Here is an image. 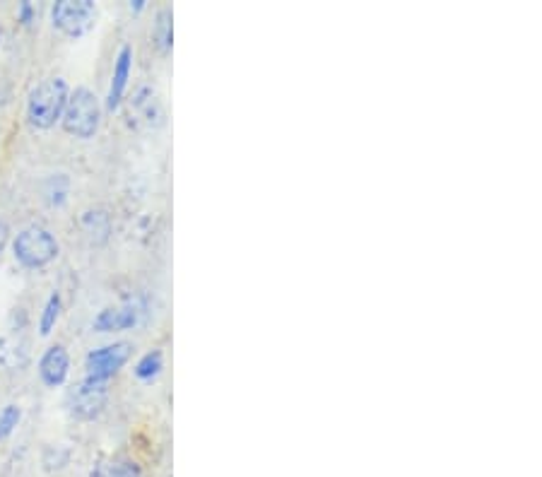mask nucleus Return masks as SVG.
I'll return each instance as SVG.
<instances>
[{
    "mask_svg": "<svg viewBox=\"0 0 542 477\" xmlns=\"http://www.w3.org/2000/svg\"><path fill=\"white\" fill-rule=\"evenodd\" d=\"M70 97V87L63 78L41 80L27 99V121L37 131H49L63 119Z\"/></svg>",
    "mask_w": 542,
    "mask_h": 477,
    "instance_id": "nucleus-1",
    "label": "nucleus"
},
{
    "mask_svg": "<svg viewBox=\"0 0 542 477\" xmlns=\"http://www.w3.org/2000/svg\"><path fill=\"white\" fill-rule=\"evenodd\" d=\"M109 403V381H97L85 376L80 384H75L66 396V408L70 417L80 422H92L102 415Z\"/></svg>",
    "mask_w": 542,
    "mask_h": 477,
    "instance_id": "nucleus-5",
    "label": "nucleus"
},
{
    "mask_svg": "<svg viewBox=\"0 0 542 477\" xmlns=\"http://www.w3.org/2000/svg\"><path fill=\"white\" fill-rule=\"evenodd\" d=\"M63 131L80 140H90L97 135L102 123V104L90 87H75L70 92L66 111H63Z\"/></svg>",
    "mask_w": 542,
    "mask_h": 477,
    "instance_id": "nucleus-2",
    "label": "nucleus"
},
{
    "mask_svg": "<svg viewBox=\"0 0 542 477\" xmlns=\"http://www.w3.org/2000/svg\"><path fill=\"white\" fill-rule=\"evenodd\" d=\"M131 355H133V345L128 343V340H119V343L97 347V350H92L90 355L85 357L87 376L97 381L114 379V376L126 367Z\"/></svg>",
    "mask_w": 542,
    "mask_h": 477,
    "instance_id": "nucleus-6",
    "label": "nucleus"
},
{
    "mask_svg": "<svg viewBox=\"0 0 542 477\" xmlns=\"http://www.w3.org/2000/svg\"><path fill=\"white\" fill-rule=\"evenodd\" d=\"M82 227L97 244H104L111 234V220L104 210H90L82 215Z\"/></svg>",
    "mask_w": 542,
    "mask_h": 477,
    "instance_id": "nucleus-14",
    "label": "nucleus"
},
{
    "mask_svg": "<svg viewBox=\"0 0 542 477\" xmlns=\"http://www.w3.org/2000/svg\"><path fill=\"white\" fill-rule=\"evenodd\" d=\"M131 114L138 116V121L150 123L152 121L159 123L162 119V106L157 102V94L150 90V87H140L138 92L131 97Z\"/></svg>",
    "mask_w": 542,
    "mask_h": 477,
    "instance_id": "nucleus-11",
    "label": "nucleus"
},
{
    "mask_svg": "<svg viewBox=\"0 0 542 477\" xmlns=\"http://www.w3.org/2000/svg\"><path fill=\"white\" fill-rule=\"evenodd\" d=\"M90 477H145V475H143V470H140L138 463L123 461V458H119V461L97 463L92 468Z\"/></svg>",
    "mask_w": 542,
    "mask_h": 477,
    "instance_id": "nucleus-13",
    "label": "nucleus"
},
{
    "mask_svg": "<svg viewBox=\"0 0 542 477\" xmlns=\"http://www.w3.org/2000/svg\"><path fill=\"white\" fill-rule=\"evenodd\" d=\"M143 8H145V0H133V3H131L133 13H140V10H143Z\"/></svg>",
    "mask_w": 542,
    "mask_h": 477,
    "instance_id": "nucleus-20",
    "label": "nucleus"
},
{
    "mask_svg": "<svg viewBox=\"0 0 542 477\" xmlns=\"http://www.w3.org/2000/svg\"><path fill=\"white\" fill-rule=\"evenodd\" d=\"M22 420V408L20 405H5L0 410V441L13 437V432L20 427Z\"/></svg>",
    "mask_w": 542,
    "mask_h": 477,
    "instance_id": "nucleus-17",
    "label": "nucleus"
},
{
    "mask_svg": "<svg viewBox=\"0 0 542 477\" xmlns=\"http://www.w3.org/2000/svg\"><path fill=\"white\" fill-rule=\"evenodd\" d=\"M131 70H133V49L126 44V46H121L119 53H116L114 75H111L109 94H106V109L109 111H116L121 106L128 80H131Z\"/></svg>",
    "mask_w": 542,
    "mask_h": 477,
    "instance_id": "nucleus-8",
    "label": "nucleus"
},
{
    "mask_svg": "<svg viewBox=\"0 0 542 477\" xmlns=\"http://www.w3.org/2000/svg\"><path fill=\"white\" fill-rule=\"evenodd\" d=\"M97 3L94 0H58L51 8L53 27L70 39L85 37L97 25Z\"/></svg>",
    "mask_w": 542,
    "mask_h": 477,
    "instance_id": "nucleus-4",
    "label": "nucleus"
},
{
    "mask_svg": "<svg viewBox=\"0 0 542 477\" xmlns=\"http://www.w3.org/2000/svg\"><path fill=\"white\" fill-rule=\"evenodd\" d=\"M162 369H164L162 350H150L138 359V364H135L133 371L140 381H152V379H157Z\"/></svg>",
    "mask_w": 542,
    "mask_h": 477,
    "instance_id": "nucleus-16",
    "label": "nucleus"
},
{
    "mask_svg": "<svg viewBox=\"0 0 542 477\" xmlns=\"http://www.w3.org/2000/svg\"><path fill=\"white\" fill-rule=\"evenodd\" d=\"M0 41H3V27H0Z\"/></svg>",
    "mask_w": 542,
    "mask_h": 477,
    "instance_id": "nucleus-21",
    "label": "nucleus"
},
{
    "mask_svg": "<svg viewBox=\"0 0 542 477\" xmlns=\"http://www.w3.org/2000/svg\"><path fill=\"white\" fill-rule=\"evenodd\" d=\"M70 374V355L63 345H51L39 359V379L49 388L66 384Z\"/></svg>",
    "mask_w": 542,
    "mask_h": 477,
    "instance_id": "nucleus-7",
    "label": "nucleus"
},
{
    "mask_svg": "<svg viewBox=\"0 0 542 477\" xmlns=\"http://www.w3.org/2000/svg\"><path fill=\"white\" fill-rule=\"evenodd\" d=\"M61 311H63V299H61V294L58 292H53L49 299H46V304H44V311H41V316H39V335H51L53 328H56V323H58V318H61Z\"/></svg>",
    "mask_w": 542,
    "mask_h": 477,
    "instance_id": "nucleus-15",
    "label": "nucleus"
},
{
    "mask_svg": "<svg viewBox=\"0 0 542 477\" xmlns=\"http://www.w3.org/2000/svg\"><path fill=\"white\" fill-rule=\"evenodd\" d=\"M29 364V343L22 335V328H10L0 335V367L8 371H22Z\"/></svg>",
    "mask_w": 542,
    "mask_h": 477,
    "instance_id": "nucleus-9",
    "label": "nucleus"
},
{
    "mask_svg": "<svg viewBox=\"0 0 542 477\" xmlns=\"http://www.w3.org/2000/svg\"><path fill=\"white\" fill-rule=\"evenodd\" d=\"M8 244H10V227H8V222L0 220V256H3V251L8 249Z\"/></svg>",
    "mask_w": 542,
    "mask_h": 477,
    "instance_id": "nucleus-19",
    "label": "nucleus"
},
{
    "mask_svg": "<svg viewBox=\"0 0 542 477\" xmlns=\"http://www.w3.org/2000/svg\"><path fill=\"white\" fill-rule=\"evenodd\" d=\"M138 326V309L131 304L123 306H106L94 316L92 328L97 333H119V331H131Z\"/></svg>",
    "mask_w": 542,
    "mask_h": 477,
    "instance_id": "nucleus-10",
    "label": "nucleus"
},
{
    "mask_svg": "<svg viewBox=\"0 0 542 477\" xmlns=\"http://www.w3.org/2000/svg\"><path fill=\"white\" fill-rule=\"evenodd\" d=\"M13 253L15 261L20 265H25L29 270H39L56 261L58 241L46 227L29 225L22 229V232H17L13 241Z\"/></svg>",
    "mask_w": 542,
    "mask_h": 477,
    "instance_id": "nucleus-3",
    "label": "nucleus"
},
{
    "mask_svg": "<svg viewBox=\"0 0 542 477\" xmlns=\"http://www.w3.org/2000/svg\"><path fill=\"white\" fill-rule=\"evenodd\" d=\"M34 15H37V10H34V5L25 0V3L17 5V22H22V25L29 27L34 22Z\"/></svg>",
    "mask_w": 542,
    "mask_h": 477,
    "instance_id": "nucleus-18",
    "label": "nucleus"
},
{
    "mask_svg": "<svg viewBox=\"0 0 542 477\" xmlns=\"http://www.w3.org/2000/svg\"><path fill=\"white\" fill-rule=\"evenodd\" d=\"M152 41L162 53L172 51L174 46V13L172 8H162L157 13L155 25H152Z\"/></svg>",
    "mask_w": 542,
    "mask_h": 477,
    "instance_id": "nucleus-12",
    "label": "nucleus"
}]
</instances>
